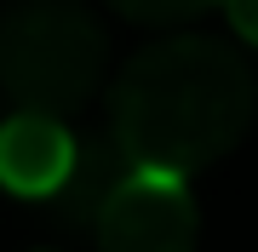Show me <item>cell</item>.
Instances as JSON below:
<instances>
[{
	"label": "cell",
	"mask_w": 258,
	"mask_h": 252,
	"mask_svg": "<svg viewBox=\"0 0 258 252\" xmlns=\"http://www.w3.org/2000/svg\"><path fill=\"white\" fill-rule=\"evenodd\" d=\"M109 75V35L81 0H12L0 6V92L12 109L81 115Z\"/></svg>",
	"instance_id": "obj_2"
},
{
	"label": "cell",
	"mask_w": 258,
	"mask_h": 252,
	"mask_svg": "<svg viewBox=\"0 0 258 252\" xmlns=\"http://www.w3.org/2000/svg\"><path fill=\"white\" fill-rule=\"evenodd\" d=\"M258 121V75L218 35H166L126 57L109 80V132L138 166L201 172Z\"/></svg>",
	"instance_id": "obj_1"
},
{
	"label": "cell",
	"mask_w": 258,
	"mask_h": 252,
	"mask_svg": "<svg viewBox=\"0 0 258 252\" xmlns=\"http://www.w3.org/2000/svg\"><path fill=\"white\" fill-rule=\"evenodd\" d=\"M132 172H138V160L126 155V143H120L109 126H103V132H81L75 166L63 178V189H57L52 201H40V206H46V218L63 224V229H98L103 206L115 201V189L126 184Z\"/></svg>",
	"instance_id": "obj_5"
},
{
	"label": "cell",
	"mask_w": 258,
	"mask_h": 252,
	"mask_svg": "<svg viewBox=\"0 0 258 252\" xmlns=\"http://www.w3.org/2000/svg\"><path fill=\"white\" fill-rule=\"evenodd\" d=\"M224 18L247 46H258V0H224Z\"/></svg>",
	"instance_id": "obj_7"
},
{
	"label": "cell",
	"mask_w": 258,
	"mask_h": 252,
	"mask_svg": "<svg viewBox=\"0 0 258 252\" xmlns=\"http://www.w3.org/2000/svg\"><path fill=\"white\" fill-rule=\"evenodd\" d=\"M75 132L57 115L12 109L0 121V189L23 201H52L75 166Z\"/></svg>",
	"instance_id": "obj_4"
},
{
	"label": "cell",
	"mask_w": 258,
	"mask_h": 252,
	"mask_svg": "<svg viewBox=\"0 0 258 252\" xmlns=\"http://www.w3.org/2000/svg\"><path fill=\"white\" fill-rule=\"evenodd\" d=\"M115 6L126 23H149V29H178V23H195L207 6H224V0H103Z\"/></svg>",
	"instance_id": "obj_6"
},
{
	"label": "cell",
	"mask_w": 258,
	"mask_h": 252,
	"mask_svg": "<svg viewBox=\"0 0 258 252\" xmlns=\"http://www.w3.org/2000/svg\"><path fill=\"white\" fill-rule=\"evenodd\" d=\"M98 252H195L201 212L178 172L138 166L98 218Z\"/></svg>",
	"instance_id": "obj_3"
}]
</instances>
